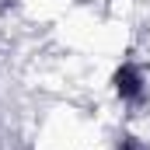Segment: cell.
<instances>
[{"instance_id":"obj_1","label":"cell","mask_w":150,"mask_h":150,"mask_svg":"<svg viewBox=\"0 0 150 150\" xmlns=\"http://www.w3.org/2000/svg\"><path fill=\"white\" fill-rule=\"evenodd\" d=\"M112 84H115V94H119L126 105H140L143 94H147V77H143V70H140L136 63H122V67L115 70Z\"/></svg>"},{"instance_id":"obj_2","label":"cell","mask_w":150,"mask_h":150,"mask_svg":"<svg viewBox=\"0 0 150 150\" xmlns=\"http://www.w3.org/2000/svg\"><path fill=\"white\" fill-rule=\"evenodd\" d=\"M119 150H143V147H140L136 140H126V143H122V147H119Z\"/></svg>"}]
</instances>
